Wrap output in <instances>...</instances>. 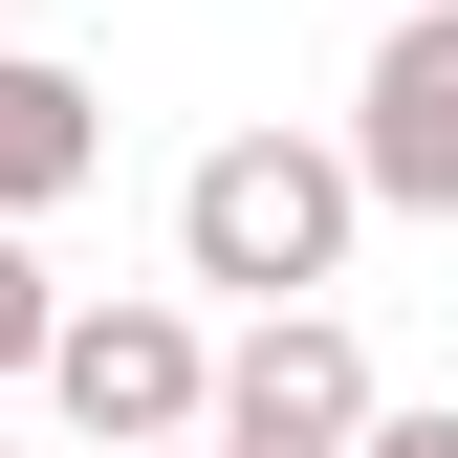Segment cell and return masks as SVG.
I'll return each mask as SVG.
<instances>
[{"label":"cell","mask_w":458,"mask_h":458,"mask_svg":"<svg viewBox=\"0 0 458 458\" xmlns=\"http://www.w3.org/2000/svg\"><path fill=\"white\" fill-rule=\"evenodd\" d=\"M350 218H371V175L327 131H218L197 175H175V262L241 284V306H306V284L350 262Z\"/></svg>","instance_id":"6da1fadb"},{"label":"cell","mask_w":458,"mask_h":458,"mask_svg":"<svg viewBox=\"0 0 458 458\" xmlns=\"http://www.w3.org/2000/svg\"><path fill=\"white\" fill-rule=\"evenodd\" d=\"M44 393H66V437H88V458H175V437H218V350H197L175 306H66Z\"/></svg>","instance_id":"7a4b0ae2"},{"label":"cell","mask_w":458,"mask_h":458,"mask_svg":"<svg viewBox=\"0 0 458 458\" xmlns=\"http://www.w3.org/2000/svg\"><path fill=\"white\" fill-rule=\"evenodd\" d=\"M218 437H262V458H350L371 437V350L327 306H262L241 350H218Z\"/></svg>","instance_id":"3957f363"},{"label":"cell","mask_w":458,"mask_h":458,"mask_svg":"<svg viewBox=\"0 0 458 458\" xmlns=\"http://www.w3.org/2000/svg\"><path fill=\"white\" fill-rule=\"evenodd\" d=\"M350 175L393 218H458V0H415V22L371 44V109H350Z\"/></svg>","instance_id":"277c9868"},{"label":"cell","mask_w":458,"mask_h":458,"mask_svg":"<svg viewBox=\"0 0 458 458\" xmlns=\"http://www.w3.org/2000/svg\"><path fill=\"white\" fill-rule=\"evenodd\" d=\"M88 153H109V109H88L66 66H22V44H0V218H44V197H88Z\"/></svg>","instance_id":"5b68a950"},{"label":"cell","mask_w":458,"mask_h":458,"mask_svg":"<svg viewBox=\"0 0 458 458\" xmlns=\"http://www.w3.org/2000/svg\"><path fill=\"white\" fill-rule=\"evenodd\" d=\"M44 350H66V284H44V262H22V218H0V371H44Z\"/></svg>","instance_id":"8992f818"},{"label":"cell","mask_w":458,"mask_h":458,"mask_svg":"<svg viewBox=\"0 0 458 458\" xmlns=\"http://www.w3.org/2000/svg\"><path fill=\"white\" fill-rule=\"evenodd\" d=\"M350 458H458V415H371V437H350Z\"/></svg>","instance_id":"52a82bcc"},{"label":"cell","mask_w":458,"mask_h":458,"mask_svg":"<svg viewBox=\"0 0 458 458\" xmlns=\"http://www.w3.org/2000/svg\"><path fill=\"white\" fill-rule=\"evenodd\" d=\"M218 458H262V437H218Z\"/></svg>","instance_id":"ba28073f"}]
</instances>
